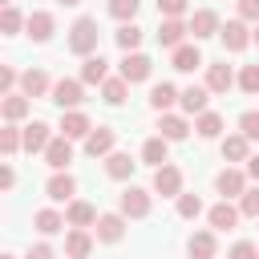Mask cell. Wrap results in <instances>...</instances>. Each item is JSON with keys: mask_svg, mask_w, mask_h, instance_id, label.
I'll use <instances>...</instances> for the list:
<instances>
[{"mask_svg": "<svg viewBox=\"0 0 259 259\" xmlns=\"http://www.w3.org/2000/svg\"><path fill=\"white\" fill-rule=\"evenodd\" d=\"M97 36H101L97 20L81 16V20H77V24L69 28V49H73L77 57H93V53H97Z\"/></svg>", "mask_w": 259, "mask_h": 259, "instance_id": "6da1fadb", "label": "cell"}, {"mask_svg": "<svg viewBox=\"0 0 259 259\" xmlns=\"http://www.w3.org/2000/svg\"><path fill=\"white\" fill-rule=\"evenodd\" d=\"M28 36L32 40H49L53 36V12H28Z\"/></svg>", "mask_w": 259, "mask_h": 259, "instance_id": "d6986e66", "label": "cell"}, {"mask_svg": "<svg viewBox=\"0 0 259 259\" xmlns=\"http://www.w3.org/2000/svg\"><path fill=\"white\" fill-rule=\"evenodd\" d=\"M24 259H53V247H49V243H36V247H28Z\"/></svg>", "mask_w": 259, "mask_h": 259, "instance_id": "7dc6e473", "label": "cell"}, {"mask_svg": "<svg viewBox=\"0 0 259 259\" xmlns=\"http://www.w3.org/2000/svg\"><path fill=\"white\" fill-rule=\"evenodd\" d=\"M121 214H125V219H146V214H150V194H146L142 186L121 190Z\"/></svg>", "mask_w": 259, "mask_h": 259, "instance_id": "277c9868", "label": "cell"}, {"mask_svg": "<svg viewBox=\"0 0 259 259\" xmlns=\"http://www.w3.org/2000/svg\"><path fill=\"white\" fill-rule=\"evenodd\" d=\"M231 85H235V77H231L227 65H210V69H206V89H210V93H227Z\"/></svg>", "mask_w": 259, "mask_h": 259, "instance_id": "cb8c5ba5", "label": "cell"}, {"mask_svg": "<svg viewBox=\"0 0 259 259\" xmlns=\"http://www.w3.org/2000/svg\"><path fill=\"white\" fill-rule=\"evenodd\" d=\"M45 158H49L53 170H65V166L73 162V146H69V138H53L49 150H45Z\"/></svg>", "mask_w": 259, "mask_h": 259, "instance_id": "4fadbf2b", "label": "cell"}, {"mask_svg": "<svg viewBox=\"0 0 259 259\" xmlns=\"http://www.w3.org/2000/svg\"><path fill=\"white\" fill-rule=\"evenodd\" d=\"M49 142H53V134H49V125H45V121H32V125H24V150H28V154H36V150H49Z\"/></svg>", "mask_w": 259, "mask_h": 259, "instance_id": "7c38bea8", "label": "cell"}, {"mask_svg": "<svg viewBox=\"0 0 259 259\" xmlns=\"http://www.w3.org/2000/svg\"><path fill=\"white\" fill-rule=\"evenodd\" d=\"M190 32H194L198 40H202V36H214V32H219V16H214L210 8H198V12L190 16Z\"/></svg>", "mask_w": 259, "mask_h": 259, "instance_id": "5bb4252c", "label": "cell"}, {"mask_svg": "<svg viewBox=\"0 0 259 259\" xmlns=\"http://www.w3.org/2000/svg\"><path fill=\"white\" fill-rule=\"evenodd\" d=\"M105 174L109 178H130L134 174V158L130 154H109L105 158Z\"/></svg>", "mask_w": 259, "mask_h": 259, "instance_id": "f546056e", "label": "cell"}, {"mask_svg": "<svg viewBox=\"0 0 259 259\" xmlns=\"http://www.w3.org/2000/svg\"><path fill=\"white\" fill-rule=\"evenodd\" d=\"M194 130H198V138H219L223 134V117L219 113H198V125Z\"/></svg>", "mask_w": 259, "mask_h": 259, "instance_id": "e575fe53", "label": "cell"}, {"mask_svg": "<svg viewBox=\"0 0 259 259\" xmlns=\"http://www.w3.org/2000/svg\"><path fill=\"white\" fill-rule=\"evenodd\" d=\"M219 36H223V45H227L231 53H243V49L251 45V32H247L243 20H227V24L219 28Z\"/></svg>", "mask_w": 259, "mask_h": 259, "instance_id": "8992f818", "label": "cell"}, {"mask_svg": "<svg viewBox=\"0 0 259 259\" xmlns=\"http://www.w3.org/2000/svg\"><path fill=\"white\" fill-rule=\"evenodd\" d=\"M57 4H65V8H77V4H81V0H57Z\"/></svg>", "mask_w": 259, "mask_h": 259, "instance_id": "f907efd6", "label": "cell"}, {"mask_svg": "<svg viewBox=\"0 0 259 259\" xmlns=\"http://www.w3.org/2000/svg\"><path fill=\"white\" fill-rule=\"evenodd\" d=\"M113 142H117V134H113L109 125H97V130L85 138V154H89V158H101V154L109 158V154H113Z\"/></svg>", "mask_w": 259, "mask_h": 259, "instance_id": "5b68a950", "label": "cell"}, {"mask_svg": "<svg viewBox=\"0 0 259 259\" xmlns=\"http://www.w3.org/2000/svg\"><path fill=\"white\" fill-rule=\"evenodd\" d=\"M53 101H57L61 109H77V105L85 101V89H81V81H73V77H61V81L53 85Z\"/></svg>", "mask_w": 259, "mask_h": 259, "instance_id": "3957f363", "label": "cell"}, {"mask_svg": "<svg viewBox=\"0 0 259 259\" xmlns=\"http://www.w3.org/2000/svg\"><path fill=\"white\" fill-rule=\"evenodd\" d=\"M12 85H16V69H12V65H0V89L12 93Z\"/></svg>", "mask_w": 259, "mask_h": 259, "instance_id": "f6af8a7d", "label": "cell"}, {"mask_svg": "<svg viewBox=\"0 0 259 259\" xmlns=\"http://www.w3.org/2000/svg\"><path fill=\"white\" fill-rule=\"evenodd\" d=\"M12 182H16V174H12V166H4V170H0V186L12 190Z\"/></svg>", "mask_w": 259, "mask_h": 259, "instance_id": "c3c4849f", "label": "cell"}, {"mask_svg": "<svg viewBox=\"0 0 259 259\" xmlns=\"http://www.w3.org/2000/svg\"><path fill=\"white\" fill-rule=\"evenodd\" d=\"M89 251H93V239H89V231L73 227V231L65 235V255H69V259H85Z\"/></svg>", "mask_w": 259, "mask_h": 259, "instance_id": "8fae6325", "label": "cell"}, {"mask_svg": "<svg viewBox=\"0 0 259 259\" xmlns=\"http://www.w3.org/2000/svg\"><path fill=\"white\" fill-rule=\"evenodd\" d=\"M186 32H190V24H182V20H162V28H158V40H162L166 49H178Z\"/></svg>", "mask_w": 259, "mask_h": 259, "instance_id": "ffe728a7", "label": "cell"}, {"mask_svg": "<svg viewBox=\"0 0 259 259\" xmlns=\"http://www.w3.org/2000/svg\"><path fill=\"white\" fill-rule=\"evenodd\" d=\"M158 130H162V138H166V142H182V138L190 134V130H186V121H182L178 113H162V125H158Z\"/></svg>", "mask_w": 259, "mask_h": 259, "instance_id": "83f0119b", "label": "cell"}, {"mask_svg": "<svg viewBox=\"0 0 259 259\" xmlns=\"http://www.w3.org/2000/svg\"><path fill=\"white\" fill-rule=\"evenodd\" d=\"M20 146H24V134H16V125H4L0 130V150L4 154H16Z\"/></svg>", "mask_w": 259, "mask_h": 259, "instance_id": "d590c367", "label": "cell"}, {"mask_svg": "<svg viewBox=\"0 0 259 259\" xmlns=\"http://www.w3.org/2000/svg\"><path fill=\"white\" fill-rule=\"evenodd\" d=\"M223 158H231V162H247V138H243V134L223 138Z\"/></svg>", "mask_w": 259, "mask_h": 259, "instance_id": "d6a6232c", "label": "cell"}, {"mask_svg": "<svg viewBox=\"0 0 259 259\" xmlns=\"http://www.w3.org/2000/svg\"><path fill=\"white\" fill-rule=\"evenodd\" d=\"M32 223H36V231H40V235H57V231L65 227V219H61L57 210H36V219H32Z\"/></svg>", "mask_w": 259, "mask_h": 259, "instance_id": "836d02e7", "label": "cell"}, {"mask_svg": "<svg viewBox=\"0 0 259 259\" xmlns=\"http://www.w3.org/2000/svg\"><path fill=\"white\" fill-rule=\"evenodd\" d=\"M150 69H154V61H150V57H142V53H125V61H121V77H125L130 85L146 81V77H150Z\"/></svg>", "mask_w": 259, "mask_h": 259, "instance_id": "52a82bcc", "label": "cell"}, {"mask_svg": "<svg viewBox=\"0 0 259 259\" xmlns=\"http://www.w3.org/2000/svg\"><path fill=\"white\" fill-rule=\"evenodd\" d=\"M239 85H243V93H259V65H247L239 73Z\"/></svg>", "mask_w": 259, "mask_h": 259, "instance_id": "60d3db41", "label": "cell"}, {"mask_svg": "<svg viewBox=\"0 0 259 259\" xmlns=\"http://www.w3.org/2000/svg\"><path fill=\"white\" fill-rule=\"evenodd\" d=\"M239 16L243 20H259V0H239Z\"/></svg>", "mask_w": 259, "mask_h": 259, "instance_id": "bcb514c9", "label": "cell"}, {"mask_svg": "<svg viewBox=\"0 0 259 259\" xmlns=\"http://www.w3.org/2000/svg\"><path fill=\"white\" fill-rule=\"evenodd\" d=\"M125 235V214H101L97 219V239L101 243H117Z\"/></svg>", "mask_w": 259, "mask_h": 259, "instance_id": "30bf717a", "label": "cell"}, {"mask_svg": "<svg viewBox=\"0 0 259 259\" xmlns=\"http://www.w3.org/2000/svg\"><path fill=\"white\" fill-rule=\"evenodd\" d=\"M89 134H93V125H89V117H85L81 109H69V113L61 117V138L73 142V138H89Z\"/></svg>", "mask_w": 259, "mask_h": 259, "instance_id": "9c48e42d", "label": "cell"}, {"mask_svg": "<svg viewBox=\"0 0 259 259\" xmlns=\"http://www.w3.org/2000/svg\"><path fill=\"white\" fill-rule=\"evenodd\" d=\"M109 12H113L117 20H125V24H130V20L138 16V0H109Z\"/></svg>", "mask_w": 259, "mask_h": 259, "instance_id": "ab89813d", "label": "cell"}, {"mask_svg": "<svg viewBox=\"0 0 259 259\" xmlns=\"http://www.w3.org/2000/svg\"><path fill=\"white\" fill-rule=\"evenodd\" d=\"M174 101H178V89H174V85H166V81H162V85H154V89H150V105H154L158 113H166Z\"/></svg>", "mask_w": 259, "mask_h": 259, "instance_id": "4316f807", "label": "cell"}, {"mask_svg": "<svg viewBox=\"0 0 259 259\" xmlns=\"http://www.w3.org/2000/svg\"><path fill=\"white\" fill-rule=\"evenodd\" d=\"M186 251H190L194 259H214V235H210V231H194L190 243H186Z\"/></svg>", "mask_w": 259, "mask_h": 259, "instance_id": "603a6c76", "label": "cell"}, {"mask_svg": "<svg viewBox=\"0 0 259 259\" xmlns=\"http://www.w3.org/2000/svg\"><path fill=\"white\" fill-rule=\"evenodd\" d=\"M178 214L182 219H198L202 214V198L198 194H178Z\"/></svg>", "mask_w": 259, "mask_h": 259, "instance_id": "8d00e7d4", "label": "cell"}, {"mask_svg": "<svg viewBox=\"0 0 259 259\" xmlns=\"http://www.w3.org/2000/svg\"><path fill=\"white\" fill-rule=\"evenodd\" d=\"M214 186H219V194H227V198H243V190H247V182H243V174L239 170H223L219 178H214Z\"/></svg>", "mask_w": 259, "mask_h": 259, "instance_id": "7402d4cb", "label": "cell"}, {"mask_svg": "<svg viewBox=\"0 0 259 259\" xmlns=\"http://www.w3.org/2000/svg\"><path fill=\"white\" fill-rule=\"evenodd\" d=\"M227 259H259V251H255V243H247V239H239L235 247H231V255Z\"/></svg>", "mask_w": 259, "mask_h": 259, "instance_id": "ee69618b", "label": "cell"}, {"mask_svg": "<svg viewBox=\"0 0 259 259\" xmlns=\"http://www.w3.org/2000/svg\"><path fill=\"white\" fill-rule=\"evenodd\" d=\"M0 4H4V8H8V4H12V0H0Z\"/></svg>", "mask_w": 259, "mask_h": 259, "instance_id": "f5cc1de1", "label": "cell"}, {"mask_svg": "<svg viewBox=\"0 0 259 259\" xmlns=\"http://www.w3.org/2000/svg\"><path fill=\"white\" fill-rule=\"evenodd\" d=\"M239 130H243L247 142H259V113H243L239 117Z\"/></svg>", "mask_w": 259, "mask_h": 259, "instance_id": "b9f144b4", "label": "cell"}, {"mask_svg": "<svg viewBox=\"0 0 259 259\" xmlns=\"http://www.w3.org/2000/svg\"><path fill=\"white\" fill-rule=\"evenodd\" d=\"M251 40H255V45H259V28H255V32H251Z\"/></svg>", "mask_w": 259, "mask_h": 259, "instance_id": "816d5d0a", "label": "cell"}, {"mask_svg": "<svg viewBox=\"0 0 259 259\" xmlns=\"http://www.w3.org/2000/svg\"><path fill=\"white\" fill-rule=\"evenodd\" d=\"M198 65H202V53H198L194 45H178V49H174V69H178V73H194Z\"/></svg>", "mask_w": 259, "mask_h": 259, "instance_id": "44dd1931", "label": "cell"}, {"mask_svg": "<svg viewBox=\"0 0 259 259\" xmlns=\"http://www.w3.org/2000/svg\"><path fill=\"white\" fill-rule=\"evenodd\" d=\"M45 190H49V198H53V202H69V198H73V190H77V182H73L69 174H61V170H57V174L49 178V186H45Z\"/></svg>", "mask_w": 259, "mask_h": 259, "instance_id": "e0dca14e", "label": "cell"}, {"mask_svg": "<svg viewBox=\"0 0 259 259\" xmlns=\"http://www.w3.org/2000/svg\"><path fill=\"white\" fill-rule=\"evenodd\" d=\"M239 223V206H231V202H214L210 206V227L214 231H231Z\"/></svg>", "mask_w": 259, "mask_h": 259, "instance_id": "ac0fdd59", "label": "cell"}, {"mask_svg": "<svg viewBox=\"0 0 259 259\" xmlns=\"http://www.w3.org/2000/svg\"><path fill=\"white\" fill-rule=\"evenodd\" d=\"M65 219L73 223V227H89V223H97V210H93V202H69V210H65Z\"/></svg>", "mask_w": 259, "mask_h": 259, "instance_id": "484cf974", "label": "cell"}, {"mask_svg": "<svg viewBox=\"0 0 259 259\" xmlns=\"http://www.w3.org/2000/svg\"><path fill=\"white\" fill-rule=\"evenodd\" d=\"M4 259H12V255H4Z\"/></svg>", "mask_w": 259, "mask_h": 259, "instance_id": "db71d44e", "label": "cell"}, {"mask_svg": "<svg viewBox=\"0 0 259 259\" xmlns=\"http://www.w3.org/2000/svg\"><path fill=\"white\" fill-rule=\"evenodd\" d=\"M0 109H4V121H20V117L28 113V97H24V93H4Z\"/></svg>", "mask_w": 259, "mask_h": 259, "instance_id": "d4e9b609", "label": "cell"}, {"mask_svg": "<svg viewBox=\"0 0 259 259\" xmlns=\"http://www.w3.org/2000/svg\"><path fill=\"white\" fill-rule=\"evenodd\" d=\"M113 36H117V45H121V49H125V53H134V49H138V45H142V28H138V24H134V20H130V24H121V28H117V32H113Z\"/></svg>", "mask_w": 259, "mask_h": 259, "instance_id": "1f68e13d", "label": "cell"}, {"mask_svg": "<svg viewBox=\"0 0 259 259\" xmlns=\"http://www.w3.org/2000/svg\"><path fill=\"white\" fill-rule=\"evenodd\" d=\"M247 174H251V178H259V154H255V158H247Z\"/></svg>", "mask_w": 259, "mask_h": 259, "instance_id": "681fc988", "label": "cell"}, {"mask_svg": "<svg viewBox=\"0 0 259 259\" xmlns=\"http://www.w3.org/2000/svg\"><path fill=\"white\" fill-rule=\"evenodd\" d=\"M20 24H28V16H20V12H16V8L8 4V8L0 12V32H16Z\"/></svg>", "mask_w": 259, "mask_h": 259, "instance_id": "f35d334b", "label": "cell"}, {"mask_svg": "<svg viewBox=\"0 0 259 259\" xmlns=\"http://www.w3.org/2000/svg\"><path fill=\"white\" fill-rule=\"evenodd\" d=\"M206 85H190V89H182L178 93V101H182V109L186 113H206Z\"/></svg>", "mask_w": 259, "mask_h": 259, "instance_id": "2e32d148", "label": "cell"}, {"mask_svg": "<svg viewBox=\"0 0 259 259\" xmlns=\"http://www.w3.org/2000/svg\"><path fill=\"white\" fill-rule=\"evenodd\" d=\"M125 89H130L125 77H109V81L101 85V97H105L109 105H121V101H125Z\"/></svg>", "mask_w": 259, "mask_h": 259, "instance_id": "4dcf8cb0", "label": "cell"}, {"mask_svg": "<svg viewBox=\"0 0 259 259\" xmlns=\"http://www.w3.org/2000/svg\"><path fill=\"white\" fill-rule=\"evenodd\" d=\"M20 93H24V97H45V93H49V77H45L40 69L20 73Z\"/></svg>", "mask_w": 259, "mask_h": 259, "instance_id": "9a60e30c", "label": "cell"}, {"mask_svg": "<svg viewBox=\"0 0 259 259\" xmlns=\"http://www.w3.org/2000/svg\"><path fill=\"white\" fill-rule=\"evenodd\" d=\"M158 12H162L166 20H178V16L186 12V0H158Z\"/></svg>", "mask_w": 259, "mask_h": 259, "instance_id": "7bdbcfd3", "label": "cell"}, {"mask_svg": "<svg viewBox=\"0 0 259 259\" xmlns=\"http://www.w3.org/2000/svg\"><path fill=\"white\" fill-rule=\"evenodd\" d=\"M154 190H158L162 198H178V194H182V170L170 166V162L158 166V170H154Z\"/></svg>", "mask_w": 259, "mask_h": 259, "instance_id": "7a4b0ae2", "label": "cell"}, {"mask_svg": "<svg viewBox=\"0 0 259 259\" xmlns=\"http://www.w3.org/2000/svg\"><path fill=\"white\" fill-rule=\"evenodd\" d=\"M239 214H247V219H259V186L243 190V198H239Z\"/></svg>", "mask_w": 259, "mask_h": 259, "instance_id": "74e56055", "label": "cell"}, {"mask_svg": "<svg viewBox=\"0 0 259 259\" xmlns=\"http://www.w3.org/2000/svg\"><path fill=\"white\" fill-rule=\"evenodd\" d=\"M166 146H170V142L158 134V138H150V142L142 146V158H146L150 166H166Z\"/></svg>", "mask_w": 259, "mask_h": 259, "instance_id": "f1b7e54d", "label": "cell"}, {"mask_svg": "<svg viewBox=\"0 0 259 259\" xmlns=\"http://www.w3.org/2000/svg\"><path fill=\"white\" fill-rule=\"evenodd\" d=\"M81 81H85V85H105V81H109V61H105L101 53L85 57V65H81Z\"/></svg>", "mask_w": 259, "mask_h": 259, "instance_id": "ba28073f", "label": "cell"}]
</instances>
